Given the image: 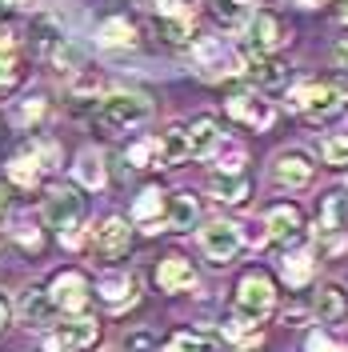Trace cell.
Segmentation results:
<instances>
[{"instance_id": "obj_1", "label": "cell", "mask_w": 348, "mask_h": 352, "mask_svg": "<svg viewBox=\"0 0 348 352\" xmlns=\"http://www.w3.org/2000/svg\"><path fill=\"white\" fill-rule=\"evenodd\" d=\"M345 100H348V80H308V85L288 92V109L305 112V116H312V120L332 116Z\"/></svg>"}, {"instance_id": "obj_2", "label": "cell", "mask_w": 348, "mask_h": 352, "mask_svg": "<svg viewBox=\"0 0 348 352\" xmlns=\"http://www.w3.org/2000/svg\"><path fill=\"white\" fill-rule=\"evenodd\" d=\"M153 116V104H149V96H140V92H112L100 100V109H96V124L109 132H124V129H136V124H144Z\"/></svg>"}, {"instance_id": "obj_3", "label": "cell", "mask_w": 348, "mask_h": 352, "mask_svg": "<svg viewBox=\"0 0 348 352\" xmlns=\"http://www.w3.org/2000/svg\"><path fill=\"white\" fill-rule=\"evenodd\" d=\"M272 305H276V288H272V280L264 276V272H248V276H240L237 285V316H244V320H264L268 312H272Z\"/></svg>"}, {"instance_id": "obj_4", "label": "cell", "mask_w": 348, "mask_h": 352, "mask_svg": "<svg viewBox=\"0 0 348 352\" xmlns=\"http://www.w3.org/2000/svg\"><path fill=\"white\" fill-rule=\"evenodd\" d=\"M200 248H204V256L213 264H228L244 248V232L232 220H213V224L200 228Z\"/></svg>"}, {"instance_id": "obj_5", "label": "cell", "mask_w": 348, "mask_h": 352, "mask_svg": "<svg viewBox=\"0 0 348 352\" xmlns=\"http://www.w3.org/2000/svg\"><path fill=\"white\" fill-rule=\"evenodd\" d=\"M80 217H85V200L76 197V188H52L44 197V224L56 228L61 236L80 228Z\"/></svg>"}, {"instance_id": "obj_6", "label": "cell", "mask_w": 348, "mask_h": 352, "mask_svg": "<svg viewBox=\"0 0 348 352\" xmlns=\"http://www.w3.org/2000/svg\"><path fill=\"white\" fill-rule=\"evenodd\" d=\"M96 320H88V316H76V320H68V324H56V329L44 336V352H85L88 344H96Z\"/></svg>"}, {"instance_id": "obj_7", "label": "cell", "mask_w": 348, "mask_h": 352, "mask_svg": "<svg viewBox=\"0 0 348 352\" xmlns=\"http://www.w3.org/2000/svg\"><path fill=\"white\" fill-rule=\"evenodd\" d=\"M196 44V60H200V72L208 76V80H224V76H232V72H244L237 60V52L228 48L224 41H217V36H200Z\"/></svg>"}, {"instance_id": "obj_8", "label": "cell", "mask_w": 348, "mask_h": 352, "mask_svg": "<svg viewBox=\"0 0 348 352\" xmlns=\"http://www.w3.org/2000/svg\"><path fill=\"white\" fill-rule=\"evenodd\" d=\"M348 236V197L345 192H328L320 204V241L328 252H340Z\"/></svg>"}, {"instance_id": "obj_9", "label": "cell", "mask_w": 348, "mask_h": 352, "mask_svg": "<svg viewBox=\"0 0 348 352\" xmlns=\"http://www.w3.org/2000/svg\"><path fill=\"white\" fill-rule=\"evenodd\" d=\"M224 112L237 120V124H244V129H252V132H264L268 124H272V104L268 100H261L257 92H232L228 96V104H224Z\"/></svg>"}, {"instance_id": "obj_10", "label": "cell", "mask_w": 348, "mask_h": 352, "mask_svg": "<svg viewBox=\"0 0 348 352\" xmlns=\"http://www.w3.org/2000/svg\"><path fill=\"white\" fill-rule=\"evenodd\" d=\"M48 296H52L56 312H68V316H80V312L88 308V300H92L88 280L80 276V272H61V276L52 280V288H48Z\"/></svg>"}, {"instance_id": "obj_11", "label": "cell", "mask_w": 348, "mask_h": 352, "mask_svg": "<svg viewBox=\"0 0 348 352\" xmlns=\"http://www.w3.org/2000/svg\"><path fill=\"white\" fill-rule=\"evenodd\" d=\"M248 32H252V44H257V52H276L284 44L292 41V28L276 16V12H257L252 21H248Z\"/></svg>"}, {"instance_id": "obj_12", "label": "cell", "mask_w": 348, "mask_h": 352, "mask_svg": "<svg viewBox=\"0 0 348 352\" xmlns=\"http://www.w3.org/2000/svg\"><path fill=\"white\" fill-rule=\"evenodd\" d=\"M312 173H316V164L305 153H296V148L292 153H281L272 160V180L284 184V188H305L308 180H312Z\"/></svg>"}, {"instance_id": "obj_13", "label": "cell", "mask_w": 348, "mask_h": 352, "mask_svg": "<svg viewBox=\"0 0 348 352\" xmlns=\"http://www.w3.org/2000/svg\"><path fill=\"white\" fill-rule=\"evenodd\" d=\"M264 228H268L272 241L292 244V241H301V232H305V212H301L296 204H276V208H268Z\"/></svg>"}, {"instance_id": "obj_14", "label": "cell", "mask_w": 348, "mask_h": 352, "mask_svg": "<svg viewBox=\"0 0 348 352\" xmlns=\"http://www.w3.org/2000/svg\"><path fill=\"white\" fill-rule=\"evenodd\" d=\"M156 285H160V292H184V288H193L196 285L193 264L184 261V256L160 261V268H156Z\"/></svg>"}, {"instance_id": "obj_15", "label": "cell", "mask_w": 348, "mask_h": 352, "mask_svg": "<svg viewBox=\"0 0 348 352\" xmlns=\"http://www.w3.org/2000/svg\"><path fill=\"white\" fill-rule=\"evenodd\" d=\"M129 252V220L120 217H109L100 228H96V256H120Z\"/></svg>"}, {"instance_id": "obj_16", "label": "cell", "mask_w": 348, "mask_h": 352, "mask_svg": "<svg viewBox=\"0 0 348 352\" xmlns=\"http://www.w3.org/2000/svg\"><path fill=\"white\" fill-rule=\"evenodd\" d=\"M196 217H200V204H196L188 192H176V197L164 200V217H160V224L164 228H176V232H184V228H193Z\"/></svg>"}, {"instance_id": "obj_17", "label": "cell", "mask_w": 348, "mask_h": 352, "mask_svg": "<svg viewBox=\"0 0 348 352\" xmlns=\"http://www.w3.org/2000/svg\"><path fill=\"white\" fill-rule=\"evenodd\" d=\"M96 292H100V300L112 308L129 305L132 296H136V280H132L129 272H105L100 280H96Z\"/></svg>"}, {"instance_id": "obj_18", "label": "cell", "mask_w": 348, "mask_h": 352, "mask_svg": "<svg viewBox=\"0 0 348 352\" xmlns=\"http://www.w3.org/2000/svg\"><path fill=\"white\" fill-rule=\"evenodd\" d=\"M244 65H248L244 72H248L257 85H264V88H281L284 80H288V68L276 65V60H264L261 52H248V56H244Z\"/></svg>"}, {"instance_id": "obj_19", "label": "cell", "mask_w": 348, "mask_h": 352, "mask_svg": "<svg viewBox=\"0 0 348 352\" xmlns=\"http://www.w3.org/2000/svg\"><path fill=\"white\" fill-rule=\"evenodd\" d=\"M184 132H188V153L193 156H208L220 144V129L213 116H196L193 129H184Z\"/></svg>"}, {"instance_id": "obj_20", "label": "cell", "mask_w": 348, "mask_h": 352, "mask_svg": "<svg viewBox=\"0 0 348 352\" xmlns=\"http://www.w3.org/2000/svg\"><path fill=\"white\" fill-rule=\"evenodd\" d=\"M164 192L160 188H144L140 200L132 204V217L140 220V224H149V232H160V217H164Z\"/></svg>"}, {"instance_id": "obj_21", "label": "cell", "mask_w": 348, "mask_h": 352, "mask_svg": "<svg viewBox=\"0 0 348 352\" xmlns=\"http://www.w3.org/2000/svg\"><path fill=\"white\" fill-rule=\"evenodd\" d=\"M312 308H316L320 324H332V320H340V316L348 312V296H345V288L325 285L320 292H316V300H312Z\"/></svg>"}, {"instance_id": "obj_22", "label": "cell", "mask_w": 348, "mask_h": 352, "mask_svg": "<svg viewBox=\"0 0 348 352\" xmlns=\"http://www.w3.org/2000/svg\"><path fill=\"white\" fill-rule=\"evenodd\" d=\"M208 192H213L220 204H240V200L248 197V180L240 173H217L208 180Z\"/></svg>"}, {"instance_id": "obj_23", "label": "cell", "mask_w": 348, "mask_h": 352, "mask_svg": "<svg viewBox=\"0 0 348 352\" xmlns=\"http://www.w3.org/2000/svg\"><path fill=\"white\" fill-rule=\"evenodd\" d=\"M56 312V305H52V296L44 292V288H28L21 300V320L24 324H44L48 316Z\"/></svg>"}, {"instance_id": "obj_24", "label": "cell", "mask_w": 348, "mask_h": 352, "mask_svg": "<svg viewBox=\"0 0 348 352\" xmlns=\"http://www.w3.org/2000/svg\"><path fill=\"white\" fill-rule=\"evenodd\" d=\"M213 16L224 32H240V28H248V8H244V0H213Z\"/></svg>"}, {"instance_id": "obj_25", "label": "cell", "mask_w": 348, "mask_h": 352, "mask_svg": "<svg viewBox=\"0 0 348 352\" xmlns=\"http://www.w3.org/2000/svg\"><path fill=\"white\" fill-rule=\"evenodd\" d=\"M188 132L184 129H168L160 136V164H180V160H188Z\"/></svg>"}, {"instance_id": "obj_26", "label": "cell", "mask_w": 348, "mask_h": 352, "mask_svg": "<svg viewBox=\"0 0 348 352\" xmlns=\"http://www.w3.org/2000/svg\"><path fill=\"white\" fill-rule=\"evenodd\" d=\"M100 44H109V48H132L136 44V28L129 21H120V16H112V21L100 24Z\"/></svg>"}, {"instance_id": "obj_27", "label": "cell", "mask_w": 348, "mask_h": 352, "mask_svg": "<svg viewBox=\"0 0 348 352\" xmlns=\"http://www.w3.org/2000/svg\"><path fill=\"white\" fill-rule=\"evenodd\" d=\"M17 80H21V56H17V44L8 41V36H0V92H8Z\"/></svg>"}, {"instance_id": "obj_28", "label": "cell", "mask_w": 348, "mask_h": 352, "mask_svg": "<svg viewBox=\"0 0 348 352\" xmlns=\"http://www.w3.org/2000/svg\"><path fill=\"white\" fill-rule=\"evenodd\" d=\"M156 32L164 36L168 44H193L196 32H193V21H180V16H156Z\"/></svg>"}, {"instance_id": "obj_29", "label": "cell", "mask_w": 348, "mask_h": 352, "mask_svg": "<svg viewBox=\"0 0 348 352\" xmlns=\"http://www.w3.org/2000/svg\"><path fill=\"white\" fill-rule=\"evenodd\" d=\"M76 180L85 188H105V160L96 153H80V160H76Z\"/></svg>"}, {"instance_id": "obj_30", "label": "cell", "mask_w": 348, "mask_h": 352, "mask_svg": "<svg viewBox=\"0 0 348 352\" xmlns=\"http://www.w3.org/2000/svg\"><path fill=\"white\" fill-rule=\"evenodd\" d=\"M8 176L21 184V188H32L36 180H41V160L32 153H24V156H12V164H8Z\"/></svg>"}, {"instance_id": "obj_31", "label": "cell", "mask_w": 348, "mask_h": 352, "mask_svg": "<svg viewBox=\"0 0 348 352\" xmlns=\"http://www.w3.org/2000/svg\"><path fill=\"white\" fill-rule=\"evenodd\" d=\"M284 280L292 288H301V285H308V276H312V252H292L288 261H284Z\"/></svg>"}, {"instance_id": "obj_32", "label": "cell", "mask_w": 348, "mask_h": 352, "mask_svg": "<svg viewBox=\"0 0 348 352\" xmlns=\"http://www.w3.org/2000/svg\"><path fill=\"white\" fill-rule=\"evenodd\" d=\"M164 352H213V336L208 332H176Z\"/></svg>"}, {"instance_id": "obj_33", "label": "cell", "mask_w": 348, "mask_h": 352, "mask_svg": "<svg viewBox=\"0 0 348 352\" xmlns=\"http://www.w3.org/2000/svg\"><path fill=\"white\" fill-rule=\"evenodd\" d=\"M129 164H136V168H153V164H160V140H136L129 148Z\"/></svg>"}, {"instance_id": "obj_34", "label": "cell", "mask_w": 348, "mask_h": 352, "mask_svg": "<svg viewBox=\"0 0 348 352\" xmlns=\"http://www.w3.org/2000/svg\"><path fill=\"white\" fill-rule=\"evenodd\" d=\"M44 100H24L21 109L12 112V120H17V124H21V129H32V124H41L44 120Z\"/></svg>"}, {"instance_id": "obj_35", "label": "cell", "mask_w": 348, "mask_h": 352, "mask_svg": "<svg viewBox=\"0 0 348 352\" xmlns=\"http://www.w3.org/2000/svg\"><path fill=\"white\" fill-rule=\"evenodd\" d=\"M156 16H180V21H193V4L188 0H153Z\"/></svg>"}, {"instance_id": "obj_36", "label": "cell", "mask_w": 348, "mask_h": 352, "mask_svg": "<svg viewBox=\"0 0 348 352\" xmlns=\"http://www.w3.org/2000/svg\"><path fill=\"white\" fill-rule=\"evenodd\" d=\"M325 160L328 164H345L348 160V132L345 136H328L325 140Z\"/></svg>"}, {"instance_id": "obj_37", "label": "cell", "mask_w": 348, "mask_h": 352, "mask_svg": "<svg viewBox=\"0 0 348 352\" xmlns=\"http://www.w3.org/2000/svg\"><path fill=\"white\" fill-rule=\"evenodd\" d=\"M17 241H21L24 252H41V232H36V228L28 232V224H21V228H17Z\"/></svg>"}, {"instance_id": "obj_38", "label": "cell", "mask_w": 348, "mask_h": 352, "mask_svg": "<svg viewBox=\"0 0 348 352\" xmlns=\"http://www.w3.org/2000/svg\"><path fill=\"white\" fill-rule=\"evenodd\" d=\"M32 156L41 160V168H52V160H56V144H52V140H41V144H32Z\"/></svg>"}, {"instance_id": "obj_39", "label": "cell", "mask_w": 348, "mask_h": 352, "mask_svg": "<svg viewBox=\"0 0 348 352\" xmlns=\"http://www.w3.org/2000/svg\"><path fill=\"white\" fill-rule=\"evenodd\" d=\"M308 352H345V349H340L336 340H328L325 332H312V336H308Z\"/></svg>"}, {"instance_id": "obj_40", "label": "cell", "mask_w": 348, "mask_h": 352, "mask_svg": "<svg viewBox=\"0 0 348 352\" xmlns=\"http://www.w3.org/2000/svg\"><path fill=\"white\" fill-rule=\"evenodd\" d=\"M129 349H136V352H149V349H153V336H149V332H136V336L129 340Z\"/></svg>"}, {"instance_id": "obj_41", "label": "cell", "mask_w": 348, "mask_h": 352, "mask_svg": "<svg viewBox=\"0 0 348 352\" xmlns=\"http://www.w3.org/2000/svg\"><path fill=\"white\" fill-rule=\"evenodd\" d=\"M332 60H336V68H345L348 72V41H340L336 48H332Z\"/></svg>"}, {"instance_id": "obj_42", "label": "cell", "mask_w": 348, "mask_h": 352, "mask_svg": "<svg viewBox=\"0 0 348 352\" xmlns=\"http://www.w3.org/2000/svg\"><path fill=\"white\" fill-rule=\"evenodd\" d=\"M4 212H8V188L0 184V220H4Z\"/></svg>"}, {"instance_id": "obj_43", "label": "cell", "mask_w": 348, "mask_h": 352, "mask_svg": "<svg viewBox=\"0 0 348 352\" xmlns=\"http://www.w3.org/2000/svg\"><path fill=\"white\" fill-rule=\"evenodd\" d=\"M4 324H8V300L0 296V329H4Z\"/></svg>"}, {"instance_id": "obj_44", "label": "cell", "mask_w": 348, "mask_h": 352, "mask_svg": "<svg viewBox=\"0 0 348 352\" xmlns=\"http://www.w3.org/2000/svg\"><path fill=\"white\" fill-rule=\"evenodd\" d=\"M336 4H340V8H345V16H348V0H336Z\"/></svg>"}, {"instance_id": "obj_45", "label": "cell", "mask_w": 348, "mask_h": 352, "mask_svg": "<svg viewBox=\"0 0 348 352\" xmlns=\"http://www.w3.org/2000/svg\"><path fill=\"white\" fill-rule=\"evenodd\" d=\"M8 4H12V0H0V12H4V8H8Z\"/></svg>"}, {"instance_id": "obj_46", "label": "cell", "mask_w": 348, "mask_h": 352, "mask_svg": "<svg viewBox=\"0 0 348 352\" xmlns=\"http://www.w3.org/2000/svg\"><path fill=\"white\" fill-rule=\"evenodd\" d=\"M301 4H308V8H312V4H320V0H301Z\"/></svg>"}]
</instances>
